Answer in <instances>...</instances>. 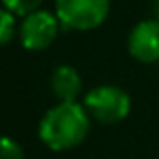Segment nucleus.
Wrapping results in <instances>:
<instances>
[{"instance_id": "6e6552de", "label": "nucleus", "mask_w": 159, "mask_h": 159, "mask_svg": "<svg viewBox=\"0 0 159 159\" xmlns=\"http://www.w3.org/2000/svg\"><path fill=\"white\" fill-rule=\"evenodd\" d=\"M16 34V16L12 12L4 10L0 12V43L8 44Z\"/></svg>"}, {"instance_id": "f03ea898", "label": "nucleus", "mask_w": 159, "mask_h": 159, "mask_svg": "<svg viewBox=\"0 0 159 159\" xmlns=\"http://www.w3.org/2000/svg\"><path fill=\"white\" fill-rule=\"evenodd\" d=\"M83 107L87 109L91 119L103 125H113L123 121L131 111V97L121 87L99 85L91 89L83 99Z\"/></svg>"}, {"instance_id": "7ed1b4c3", "label": "nucleus", "mask_w": 159, "mask_h": 159, "mask_svg": "<svg viewBox=\"0 0 159 159\" xmlns=\"http://www.w3.org/2000/svg\"><path fill=\"white\" fill-rule=\"evenodd\" d=\"M111 0H54V14L65 30H93L107 20Z\"/></svg>"}, {"instance_id": "1a4fd4ad", "label": "nucleus", "mask_w": 159, "mask_h": 159, "mask_svg": "<svg viewBox=\"0 0 159 159\" xmlns=\"http://www.w3.org/2000/svg\"><path fill=\"white\" fill-rule=\"evenodd\" d=\"M0 159H24L22 147L10 137H4L0 145Z\"/></svg>"}, {"instance_id": "39448f33", "label": "nucleus", "mask_w": 159, "mask_h": 159, "mask_svg": "<svg viewBox=\"0 0 159 159\" xmlns=\"http://www.w3.org/2000/svg\"><path fill=\"white\" fill-rule=\"evenodd\" d=\"M127 51L139 62H157L159 61V20L147 18L133 26L127 39Z\"/></svg>"}, {"instance_id": "20e7f679", "label": "nucleus", "mask_w": 159, "mask_h": 159, "mask_svg": "<svg viewBox=\"0 0 159 159\" xmlns=\"http://www.w3.org/2000/svg\"><path fill=\"white\" fill-rule=\"evenodd\" d=\"M61 28V20L54 12L34 10L22 18L18 26V39L26 51H44L54 43Z\"/></svg>"}, {"instance_id": "f257e3e1", "label": "nucleus", "mask_w": 159, "mask_h": 159, "mask_svg": "<svg viewBox=\"0 0 159 159\" xmlns=\"http://www.w3.org/2000/svg\"><path fill=\"white\" fill-rule=\"evenodd\" d=\"M91 117L81 103H57L43 115L39 137L51 151H69L87 139Z\"/></svg>"}, {"instance_id": "0eeeda50", "label": "nucleus", "mask_w": 159, "mask_h": 159, "mask_svg": "<svg viewBox=\"0 0 159 159\" xmlns=\"http://www.w3.org/2000/svg\"><path fill=\"white\" fill-rule=\"evenodd\" d=\"M4 4V10L12 12L14 16H28L30 12L40 10V4L43 0H2Z\"/></svg>"}, {"instance_id": "9d476101", "label": "nucleus", "mask_w": 159, "mask_h": 159, "mask_svg": "<svg viewBox=\"0 0 159 159\" xmlns=\"http://www.w3.org/2000/svg\"><path fill=\"white\" fill-rule=\"evenodd\" d=\"M153 10H155V18L159 20V0H155V4H153Z\"/></svg>"}, {"instance_id": "423d86ee", "label": "nucleus", "mask_w": 159, "mask_h": 159, "mask_svg": "<svg viewBox=\"0 0 159 159\" xmlns=\"http://www.w3.org/2000/svg\"><path fill=\"white\" fill-rule=\"evenodd\" d=\"M51 91L58 103H75L83 91L81 73L70 65H58L51 75Z\"/></svg>"}]
</instances>
